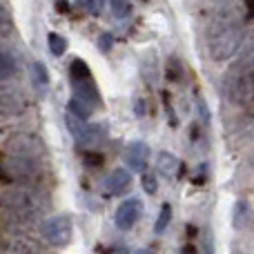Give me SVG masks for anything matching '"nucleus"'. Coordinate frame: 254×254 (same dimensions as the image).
<instances>
[{
	"mask_svg": "<svg viewBox=\"0 0 254 254\" xmlns=\"http://www.w3.org/2000/svg\"><path fill=\"white\" fill-rule=\"evenodd\" d=\"M74 98H78V101L87 103V105H92V107L96 105V103H101V94H98L94 78L74 83Z\"/></svg>",
	"mask_w": 254,
	"mask_h": 254,
	"instance_id": "13",
	"label": "nucleus"
},
{
	"mask_svg": "<svg viewBox=\"0 0 254 254\" xmlns=\"http://www.w3.org/2000/svg\"><path fill=\"white\" fill-rule=\"evenodd\" d=\"M2 172L11 181H18L20 185H29L36 188V183H40L45 176L43 163L36 158H20V156H9L2 165Z\"/></svg>",
	"mask_w": 254,
	"mask_h": 254,
	"instance_id": "4",
	"label": "nucleus"
},
{
	"mask_svg": "<svg viewBox=\"0 0 254 254\" xmlns=\"http://www.w3.org/2000/svg\"><path fill=\"white\" fill-rule=\"evenodd\" d=\"M112 254H127V248H125V246H114Z\"/></svg>",
	"mask_w": 254,
	"mask_h": 254,
	"instance_id": "32",
	"label": "nucleus"
},
{
	"mask_svg": "<svg viewBox=\"0 0 254 254\" xmlns=\"http://www.w3.org/2000/svg\"><path fill=\"white\" fill-rule=\"evenodd\" d=\"M167 78L172 80V83H179L181 78H183V65H181V61L179 58H174L172 56L170 61H167Z\"/></svg>",
	"mask_w": 254,
	"mask_h": 254,
	"instance_id": "21",
	"label": "nucleus"
},
{
	"mask_svg": "<svg viewBox=\"0 0 254 254\" xmlns=\"http://www.w3.org/2000/svg\"><path fill=\"white\" fill-rule=\"evenodd\" d=\"M40 232L47 239V243H52L54 248H65L74 237V219L69 214L52 216V219H47L43 223Z\"/></svg>",
	"mask_w": 254,
	"mask_h": 254,
	"instance_id": "5",
	"label": "nucleus"
},
{
	"mask_svg": "<svg viewBox=\"0 0 254 254\" xmlns=\"http://www.w3.org/2000/svg\"><path fill=\"white\" fill-rule=\"evenodd\" d=\"M248 11H250V16H254V2H248Z\"/></svg>",
	"mask_w": 254,
	"mask_h": 254,
	"instance_id": "35",
	"label": "nucleus"
},
{
	"mask_svg": "<svg viewBox=\"0 0 254 254\" xmlns=\"http://www.w3.org/2000/svg\"><path fill=\"white\" fill-rule=\"evenodd\" d=\"M56 9H58V11H67V9H69V4H67V2H56Z\"/></svg>",
	"mask_w": 254,
	"mask_h": 254,
	"instance_id": "33",
	"label": "nucleus"
},
{
	"mask_svg": "<svg viewBox=\"0 0 254 254\" xmlns=\"http://www.w3.org/2000/svg\"><path fill=\"white\" fill-rule=\"evenodd\" d=\"M0 161H2V152H0Z\"/></svg>",
	"mask_w": 254,
	"mask_h": 254,
	"instance_id": "37",
	"label": "nucleus"
},
{
	"mask_svg": "<svg viewBox=\"0 0 254 254\" xmlns=\"http://www.w3.org/2000/svg\"><path fill=\"white\" fill-rule=\"evenodd\" d=\"M188 237H196V228H194V225H188Z\"/></svg>",
	"mask_w": 254,
	"mask_h": 254,
	"instance_id": "34",
	"label": "nucleus"
},
{
	"mask_svg": "<svg viewBox=\"0 0 254 254\" xmlns=\"http://www.w3.org/2000/svg\"><path fill=\"white\" fill-rule=\"evenodd\" d=\"M0 254H43L40 246L31 239L22 237H11L0 241Z\"/></svg>",
	"mask_w": 254,
	"mask_h": 254,
	"instance_id": "11",
	"label": "nucleus"
},
{
	"mask_svg": "<svg viewBox=\"0 0 254 254\" xmlns=\"http://www.w3.org/2000/svg\"><path fill=\"white\" fill-rule=\"evenodd\" d=\"M243 43V25L234 11L216 13L207 31V49L214 61H228Z\"/></svg>",
	"mask_w": 254,
	"mask_h": 254,
	"instance_id": "2",
	"label": "nucleus"
},
{
	"mask_svg": "<svg viewBox=\"0 0 254 254\" xmlns=\"http://www.w3.org/2000/svg\"><path fill=\"white\" fill-rule=\"evenodd\" d=\"M107 131H110V127L105 123H85L78 129V134L74 136L80 147H92V145H98L107 138Z\"/></svg>",
	"mask_w": 254,
	"mask_h": 254,
	"instance_id": "8",
	"label": "nucleus"
},
{
	"mask_svg": "<svg viewBox=\"0 0 254 254\" xmlns=\"http://www.w3.org/2000/svg\"><path fill=\"white\" fill-rule=\"evenodd\" d=\"M110 9L116 20H125L127 16H131V2H125V0H114V2H110Z\"/></svg>",
	"mask_w": 254,
	"mask_h": 254,
	"instance_id": "20",
	"label": "nucleus"
},
{
	"mask_svg": "<svg viewBox=\"0 0 254 254\" xmlns=\"http://www.w3.org/2000/svg\"><path fill=\"white\" fill-rule=\"evenodd\" d=\"M29 74H31V80H34V85L38 89H45L49 83V76H47V69L43 67V63H34V65L29 67Z\"/></svg>",
	"mask_w": 254,
	"mask_h": 254,
	"instance_id": "18",
	"label": "nucleus"
},
{
	"mask_svg": "<svg viewBox=\"0 0 254 254\" xmlns=\"http://www.w3.org/2000/svg\"><path fill=\"white\" fill-rule=\"evenodd\" d=\"M98 45H101L103 52H110V47H112V36H110V34H103V38L98 40Z\"/></svg>",
	"mask_w": 254,
	"mask_h": 254,
	"instance_id": "29",
	"label": "nucleus"
},
{
	"mask_svg": "<svg viewBox=\"0 0 254 254\" xmlns=\"http://www.w3.org/2000/svg\"><path fill=\"white\" fill-rule=\"evenodd\" d=\"M176 167H179V158L170 152H158V158H156V170L161 172L163 176L172 179L176 176Z\"/></svg>",
	"mask_w": 254,
	"mask_h": 254,
	"instance_id": "14",
	"label": "nucleus"
},
{
	"mask_svg": "<svg viewBox=\"0 0 254 254\" xmlns=\"http://www.w3.org/2000/svg\"><path fill=\"white\" fill-rule=\"evenodd\" d=\"M143 216V201L140 198H127L125 203H121L116 210V228L119 230H131V225Z\"/></svg>",
	"mask_w": 254,
	"mask_h": 254,
	"instance_id": "7",
	"label": "nucleus"
},
{
	"mask_svg": "<svg viewBox=\"0 0 254 254\" xmlns=\"http://www.w3.org/2000/svg\"><path fill=\"white\" fill-rule=\"evenodd\" d=\"M194 183H205V165L198 167V174H196V179H194Z\"/></svg>",
	"mask_w": 254,
	"mask_h": 254,
	"instance_id": "30",
	"label": "nucleus"
},
{
	"mask_svg": "<svg viewBox=\"0 0 254 254\" xmlns=\"http://www.w3.org/2000/svg\"><path fill=\"white\" fill-rule=\"evenodd\" d=\"M83 7H85V9H89V11H92L94 16H101V11H103V2H85Z\"/></svg>",
	"mask_w": 254,
	"mask_h": 254,
	"instance_id": "28",
	"label": "nucleus"
},
{
	"mask_svg": "<svg viewBox=\"0 0 254 254\" xmlns=\"http://www.w3.org/2000/svg\"><path fill=\"white\" fill-rule=\"evenodd\" d=\"M16 74V61H13L11 54L0 52V83Z\"/></svg>",
	"mask_w": 254,
	"mask_h": 254,
	"instance_id": "16",
	"label": "nucleus"
},
{
	"mask_svg": "<svg viewBox=\"0 0 254 254\" xmlns=\"http://www.w3.org/2000/svg\"><path fill=\"white\" fill-rule=\"evenodd\" d=\"M92 78V71H89V65L80 58H76L71 63V83H78V80H89Z\"/></svg>",
	"mask_w": 254,
	"mask_h": 254,
	"instance_id": "17",
	"label": "nucleus"
},
{
	"mask_svg": "<svg viewBox=\"0 0 254 254\" xmlns=\"http://www.w3.org/2000/svg\"><path fill=\"white\" fill-rule=\"evenodd\" d=\"M0 205L4 210V228L9 232H20L31 228L40 219V214L47 212L49 196L29 185H18L4 190L0 196Z\"/></svg>",
	"mask_w": 254,
	"mask_h": 254,
	"instance_id": "1",
	"label": "nucleus"
},
{
	"mask_svg": "<svg viewBox=\"0 0 254 254\" xmlns=\"http://www.w3.org/2000/svg\"><path fill=\"white\" fill-rule=\"evenodd\" d=\"M83 163L87 167H101L103 163H105V158H103V154H98V152H85Z\"/></svg>",
	"mask_w": 254,
	"mask_h": 254,
	"instance_id": "25",
	"label": "nucleus"
},
{
	"mask_svg": "<svg viewBox=\"0 0 254 254\" xmlns=\"http://www.w3.org/2000/svg\"><path fill=\"white\" fill-rule=\"evenodd\" d=\"M140 181H143L145 192H147V194H156V190H158V181H156V176H154L152 172H143Z\"/></svg>",
	"mask_w": 254,
	"mask_h": 254,
	"instance_id": "24",
	"label": "nucleus"
},
{
	"mask_svg": "<svg viewBox=\"0 0 254 254\" xmlns=\"http://www.w3.org/2000/svg\"><path fill=\"white\" fill-rule=\"evenodd\" d=\"M163 101H165V110H167V119H170V125H172V127H176V125H179V119H176L174 110H172L170 94H167V92H163Z\"/></svg>",
	"mask_w": 254,
	"mask_h": 254,
	"instance_id": "26",
	"label": "nucleus"
},
{
	"mask_svg": "<svg viewBox=\"0 0 254 254\" xmlns=\"http://www.w3.org/2000/svg\"><path fill=\"white\" fill-rule=\"evenodd\" d=\"M223 87L234 103H248L254 98V65H237L225 74Z\"/></svg>",
	"mask_w": 254,
	"mask_h": 254,
	"instance_id": "3",
	"label": "nucleus"
},
{
	"mask_svg": "<svg viewBox=\"0 0 254 254\" xmlns=\"http://www.w3.org/2000/svg\"><path fill=\"white\" fill-rule=\"evenodd\" d=\"M131 188V174L123 167H116L105 181V190L110 196H121V194L129 192Z\"/></svg>",
	"mask_w": 254,
	"mask_h": 254,
	"instance_id": "12",
	"label": "nucleus"
},
{
	"mask_svg": "<svg viewBox=\"0 0 254 254\" xmlns=\"http://www.w3.org/2000/svg\"><path fill=\"white\" fill-rule=\"evenodd\" d=\"M196 105H198V114H201L203 123H210V112H207L205 103H203V98H196Z\"/></svg>",
	"mask_w": 254,
	"mask_h": 254,
	"instance_id": "27",
	"label": "nucleus"
},
{
	"mask_svg": "<svg viewBox=\"0 0 254 254\" xmlns=\"http://www.w3.org/2000/svg\"><path fill=\"white\" fill-rule=\"evenodd\" d=\"M248 203L246 201H237V205H234V228H241L243 225V221L241 219H246L248 216Z\"/></svg>",
	"mask_w": 254,
	"mask_h": 254,
	"instance_id": "23",
	"label": "nucleus"
},
{
	"mask_svg": "<svg viewBox=\"0 0 254 254\" xmlns=\"http://www.w3.org/2000/svg\"><path fill=\"white\" fill-rule=\"evenodd\" d=\"M25 110V98L16 89H0V116L11 119Z\"/></svg>",
	"mask_w": 254,
	"mask_h": 254,
	"instance_id": "10",
	"label": "nucleus"
},
{
	"mask_svg": "<svg viewBox=\"0 0 254 254\" xmlns=\"http://www.w3.org/2000/svg\"><path fill=\"white\" fill-rule=\"evenodd\" d=\"M92 112H94V107L87 105V103H83V101H78V98H71L69 101V114L74 116V119L83 121V123L92 116Z\"/></svg>",
	"mask_w": 254,
	"mask_h": 254,
	"instance_id": "15",
	"label": "nucleus"
},
{
	"mask_svg": "<svg viewBox=\"0 0 254 254\" xmlns=\"http://www.w3.org/2000/svg\"><path fill=\"white\" fill-rule=\"evenodd\" d=\"M134 112H136V114H138V116H143V114H145V103H143V101H136Z\"/></svg>",
	"mask_w": 254,
	"mask_h": 254,
	"instance_id": "31",
	"label": "nucleus"
},
{
	"mask_svg": "<svg viewBox=\"0 0 254 254\" xmlns=\"http://www.w3.org/2000/svg\"><path fill=\"white\" fill-rule=\"evenodd\" d=\"M136 254H152V252H149V250H138Z\"/></svg>",
	"mask_w": 254,
	"mask_h": 254,
	"instance_id": "36",
	"label": "nucleus"
},
{
	"mask_svg": "<svg viewBox=\"0 0 254 254\" xmlns=\"http://www.w3.org/2000/svg\"><path fill=\"white\" fill-rule=\"evenodd\" d=\"M149 158V147L143 140H131L125 149V161L134 172H145Z\"/></svg>",
	"mask_w": 254,
	"mask_h": 254,
	"instance_id": "9",
	"label": "nucleus"
},
{
	"mask_svg": "<svg viewBox=\"0 0 254 254\" xmlns=\"http://www.w3.org/2000/svg\"><path fill=\"white\" fill-rule=\"evenodd\" d=\"M47 40H49V49H52V54L54 56H63L65 54V49H67V40L63 38V36H58V34H49L47 36Z\"/></svg>",
	"mask_w": 254,
	"mask_h": 254,
	"instance_id": "22",
	"label": "nucleus"
},
{
	"mask_svg": "<svg viewBox=\"0 0 254 254\" xmlns=\"http://www.w3.org/2000/svg\"><path fill=\"white\" fill-rule=\"evenodd\" d=\"M7 152L11 156H20V158H40L45 156V145L38 136L34 134H13L7 138Z\"/></svg>",
	"mask_w": 254,
	"mask_h": 254,
	"instance_id": "6",
	"label": "nucleus"
},
{
	"mask_svg": "<svg viewBox=\"0 0 254 254\" xmlns=\"http://www.w3.org/2000/svg\"><path fill=\"white\" fill-rule=\"evenodd\" d=\"M172 221V205L170 203H163L161 205V214H158L156 223H154V230H156V234H163L167 230V225H170Z\"/></svg>",
	"mask_w": 254,
	"mask_h": 254,
	"instance_id": "19",
	"label": "nucleus"
}]
</instances>
